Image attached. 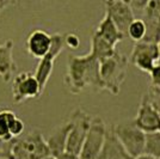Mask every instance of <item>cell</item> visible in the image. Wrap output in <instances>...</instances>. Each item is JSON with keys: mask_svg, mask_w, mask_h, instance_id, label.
Instances as JSON below:
<instances>
[{"mask_svg": "<svg viewBox=\"0 0 160 159\" xmlns=\"http://www.w3.org/2000/svg\"><path fill=\"white\" fill-rule=\"evenodd\" d=\"M65 85L73 95H79L87 87L96 91L104 90L100 78V62L91 53L81 56L71 54L67 59Z\"/></svg>", "mask_w": 160, "mask_h": 159, "instance_id": "obj_1", "label": "cell"}, {"mask_svg": "<svg viewBox=\"0 0 160 159\" xmlns=\"http://www.w3.org/2000/svg\"><path fill=\"white\" fill-rule=\"evenodd\" d=\"M129 58L118 50L111 58L100 62V78L103 81L104 90L111 95H118L123 85L129 67Z\"/></svg>", "mask_w": 160, "mask_h": 159, "instance_id": "obj_2", "label": "cell"}, {"mask_svg": "<svg viewBox=\"0 0 160 159\" xmlns=\"http://www.w3.org/2000/svg\"><path fill=\"white\" fill-rule=\"evenodd\" d=\"M52 156L47 140L38 129H31L14 140L11 159H44Z\"/></svg>", "mask_w": 160, "mask_h": 159, "instance_id": "obj_3", "label": "cell"}, {"mask_svg": "<svg viewBox=\"0 0 160 159\" xmlns=\"http://www.w3.org/2000/svg\"><path fill=\"white\" fill-rule=\"evenodd\" d=\"M113 132L123 147L134 159L145 154L146 147V133L139 129L133 121L120 122L112 126Z\"/></svg>", "mask_w": 160, "mask_h": 159, "instance_id": "obj_4", "label": "cell"}, {"mask_svg": "<svg viewBox=\"0 0 160 159\" xmlns=\"http://www.w3.org/2000/svg\"><path fill=\"white\" fill-rule=\"evenodd\" d=\"M69 119L72 121V128L67 139L66 152L80 156L90 129L92 116L82 109H75Z\"/></svg>", "mask_w": 160, "mask_h": 159, "instance_id": "obj_5", "label": "cell"}, {"mask_svg": "<svg viewBox=\"0 0 160 159\" xmlns=\"http://www.w3.org/2000/svg\"><path fill=\"white\" fill-rule=\"evenodd\" d=\"M108 127L104 120L99 116H93L90 129L87 133L86 140L82 147V151L80 153L81 159H98L102 148L107 138Z\"/></svg>", "mask_w": 160, "mask_h": 159, "instance_id": "obj_6", "label": "cell"}, {"mask_svg": "<svg viewBox=\"0 0 160 159\" xmlns=\"http://www.w3.org/2000/svg\"><path fill=\"white\" fill-rule=\"evenodd\" d=\"M65 48V35L61 33H53L52 35V48L49 50V53L40 60V62L37 64V67L35 69V77L38 81L42 90V93L44 91V89L47 86L48 81L52 77L54 68V62L56 58L62 53Z\"/></svg>", "mask_w": 160, "mask_h": 159, "instance_id": "obj_7", "label": "cell"}, {"mask_svg": "<svg viewBox=\"0 0 160 159\" xmlns=\"http://www.w3.org/2000/svg\"><path fill=\"white\" fill-rule=\"evenodd\" d=\"M130 64L145 73L151 71L159 62V48L155 43L138 42L133 47V50L129 56Z\"/></svg>", "mask_w": 160, "mask_h": 159, "instance_id": "obj_8", "label": "cell"}, {"mask_svg": "<svg viewBox=\"0 0 160 159\" xmlns=\"http://www.w3.org/2000/svg\"><path fill=\"white\" fill-rule=\"evenodd\" d=\"M42 95V90L31 72H22L13 78L12 98L14 103H22L28 100H35Z\"/></svg>", "mask_w": 160, "mask_h": 159, "instance_id": "obj_9", "label": "cell"}, {"mask_svg": "<svg viewBox=\"0 0 160 159\" xmlns=\"http://www.w3.org/2000/svg\"><path fill=\"white\" fill-rule=\"evenodd\" d=\"M104 7L105 14L111 18L118 30L127 37L128 29L136 19L130 3L126 0H107L104 1Z\"/></svg>", "mask_w": 160, "mask_h": 159, "instance_id": "obj_10", "label": "cell"}, {"mask_svg": "<svg viewBox=\"0 0 160 159\" xmlns=\"http://www.w3.org/2000/svg\"><path fill=\"white\" fill-rule=\"evenodd\" d=\"M134 123L146 134L160 132V115L151 102L148 93L143 95L141 98Z\"/></svg>", "mask_w": 160, "mask_h": 159, "instance_id": "obj_11", "label": "cell"}, {"mask_svg": "<svg viewBox=\"0 0 160 159\" xmlns=\"http://www.w3.org/2000/svg\"><path fill=\"white\" fill-rule=\"evenodd\" d=\"M141 19L146 23L147 33L142 42H160V0H149L142 12Z\"/></svg>", "mask_w": 160, "mask_h": 159, "instance_id": "obj_12", "label": "cell"}, {"mask_svg": "<svg viewBox=\"0 0 160 159\" xmlns=\"http://www.w3.org/2000/svg\"><path fill=\"white\" fill-rule=\"evenodd\" d=\"M25 47L32 58L43 59L52 48V35L42 29H35L27 37Z\"/></svg>", "mask_w": 160, "mask_h": 159, "instance_id": "obj_13", "label": "cell"}, {"mask_svg": "<svg viewBox=\"0 0 160 159\" xmlns=\"http://www.w3.org/2000/svg\"><path fill=\"white\" fill-rule=\"evenodd\" d=\"M71 128H72V121L71 119H68L62 125L56 127L52 132V134L46 139L50 153L55 158H58L62 153L66 152L67 139H68V134H69Z\"/></svg>", "mask_w": 160, "mask_h": 159, "instance_id": "obj_14", "label": "cell"}, {"mask_svg": "<svg viewBox=\"0 0 160 159\" xmlns=\"http://www.w3.org/2000/svg\"><path fill=\"white\" fill-rule=\"evenodd\" d=\"M98 159H134L117 139L112 127H109L107 132L105 142L102 148Z\"/></svg>", "mask_w": 160, "mask_h": 159, "instance_id": "obj_15", "label": "cell"}, {"mask_svg": "<svg viewBox=\"0 0 160 159\" xmlns=\"http://www.w3.org/2000/svg\"><path fill=\"white\" fill-rule=\"evenodd\" d=\"M13 41L7 40L0 43V77L5 83L13 79L17 65L13 59Z\"/></svg>", "mask_w": 160, "mask_h": 159, "instance_id": "obj_16", "label": "cell"}, {"mask_svg": "<svg viewBox=\"0 0 160 159\" xmlns=\"http://www.w3.org/2000/svg\"><path fill=\"white\" fill-rule=\"evenodd\" d=\"M94 33L99 37H102L103 40L108 41L110 44H112L115 47L126 38V36L118 30V28L115 25V23L108 14H104V17L99 22L98 27L96 28Z\"/></svg>", "mask_w": 160, "mask_h": 159, "instance_id": "obj_17", "label": "cell"}, {"mask_svg": "<svg viewBox=\"0 0 160 159\" xmlns=\"http://www.w3.org/2000/svg\"><path fill=\"white\" fill-rule=\"evenodd\" d=\"M116 52V47L110 44L108 41L103 40L93 31L91 36V49L88 53H91L99 62H102L103 60L111 58Z\"/></svg>", "mask_w": 160, "mask_h": 159, "instance_id": "obj_18", "label": "cell"}, {"mask_svg": "<svg viewBox=\"0 0 160 159\" xmlns=\"http://www.w3.org/2000/svg\"><path fill=\"white\" fill-rule=\"evenodd\" d=\"M17 117V115L12 110H1L0 111V138L5 140H13L12 135L10 134V127L13 120Z\"/></svg>", "mask_w": 160, "mask_h": 159, "instance_id": "obj_19", "label": "cell"}, {"mask_svg": "<svg viewBox=\"0 0 160 159\" xmlns=\"http://www.w3.org/2000/svg\"><path fill=\"white\" fill-rule=\"evenodd\" d=\"M147 33L146 23L141 18H136L133 23L130 24V27L128 29L127 37H129L130 40H133L135 43L138 42H142Z\"/></svg>", "mask_w": 160, "mask_h": 159, "instance_id": "obj_20", "label": "cell"}, {"mask_svg": "<svg viewBox=\"0 0 160 159\" xmlns=\"http://www.w3.org/2000/svg\"><path fill=\"white\" fill-rule=\"evenodd\" d=\"M145 154L160 159V132L146 134Z\"/></svg>", "mask_w": 160, "mask_h": 159, "instance_id": "obj_21", "label": "cell"}, {"mask_svg": "<svg viewBox=\"0 0 160 159\" xmlns=\"http://www.w3.org/2000/svg\"><path fill=\"white\" fill-rule=\"evenodd\" d=\"M151 95H160V65L158 64L149 73V92Z\"/></svg>", "mask_w": 160, "mask_h": 159, "instance_id": "obj_22", "label": "cell"}, {"mask_svg": "<svg viewBox=\"0 0 160 159\" xmlns=\"http://www.w3.org/2000/svg\"><path fill=\"white\" fill-rule=\"evenodd\" d=\"M14 140H5L0 138V159L12 158V147L14 145Z\"/></svg>", "mask_w": 160, "mask_h": 159, "instance_id": "obj_23", "label": "cell"}, {"mask_svg": "<svg viewBox=\"0 0 160 159\" xmlns=\"http://www.w3.org/2000/svg\"><path fill=\"white\" fill-rule=\"evenodd\" d=\"M24 122L19 119V117H16L13 120V122L11 123V127H10V134L12 135V138L14 139H18L23 135L24 133Z\"/></svg>", "mask_w": 160, "mask_h": 159, "instance_id": "obj_24", "label": "cell"}, {"mask_svg": "<svg viewBox=\"0 0 160 159\" xmlns=\"http://www.w3.org/2000/svg\"><path fill=\"white\" fill-rule=\"evenodd\" d=\"M80 46V38L78 35L73 33H69L65 35V47L69 48V49H78Z\"/></svg>", "mask_w": 160, "mask_h": 159, "instance_id": "obj_25", "label": "cell"}, {"mask_svg": "<svg viewBox=\"0 0 160 159\" xmlns=\"http://www.w3.org/2000/svg\"><path fill=\"white\" fill-rule=\"evenodd\" d=\"M148 96H149V98H151V102L153 103L154 108L158 110V113H159V115H160V96L151 95V93H148Z\"/></svg>", "mask_w": 160, "mask_h": 159, "instance_id": "obj_26", "label": "cell"}, {"mask_svg": "<svg viewBox=\"0 0 160 159\" xmlns=\"http://www.w3.org/2000/svg\"><path fill=\"white\" fill-rule=\"evenodd\" d=\"M56 159H81V158H80V156H77V154H73V153L65 152L62 153L61 156H59Z\"/></svg>", "mask_w": 160, "mask_h": 159, "instance_id": "obj_27", "label": "cell"}, {"mask_svg": "<svg viewBox=\"0 0 160 159\" xmlns=\"http://www.w3.org/2000/svg\"><path fill=\"white\" fill-rule=\"evenodd\" d=\"M16 3L13 1H0V12L2 11V10H5L7 6H11V5H14Z\"/></svg>", "mask_w": 160, "mask_h": 159, "instance_id": "obj_28", "label": "cell"}, {"mask_svg": "<svg viewBox=\"0 0 160 159\" xmlns=\"http://www.w3.org/2000/svg\"><path fill=\"white\" fill-rule=\"evenodd\" d=\"M135 159H157V158H154L152 156H148V154H142V156H140V157H138V158Z\"/></svg>", "mask_w": 160, "mask_h": 159, "instance_id": "obj_29", "label": "cell"}, {"mask_svg": "<svg viewBox=\"0 0 160 159\" xmlns=\"http://www.w3.org/2000/svg\"><path fill=\"white\" fill-rule=\"evenodd\" d=\"M158 48H159V62H158V64L160 65V42L158 43Z\"/></svg>", "mask_w": 160, "mask_h": 159, "instance_id": "obj_30", "label": "cell"}, {"mask_svg": "<svg viewBox=\"0 0 160 159\" xmlns=\"http://www.w3.org/2000/svg\"><path fill=\"white\" fill-rule=\"evenodd\" d=\"M44 159H56V158L53 157V156H49V157H47V158H44Z\"/></svg>", "mask_w": 160, "mask_h": 159, "instance_id": "obj_31", "label": "cell"}, {"mask_svg": "<svg viewBox=\"0 0 160 159\" xmlns=\"http://www.w3.org/2000/svg\"><path fill=\"white\" fill-rule=\"evenodd\" d=\"M157 96H160V95H157Z\"/></svg>", "mask_w": 160, "mask_h": 159, "instance_id": "obj_32", "label": "cell"}]
</instances>
